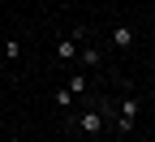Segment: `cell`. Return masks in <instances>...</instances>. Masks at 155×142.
Returning <instances> with one entry per match:
<instances>
[{"label":"cell","mask_w":155,"mask_h":142,"mask_svg":"<svg viewBox=\"0 0 155 142\" xmlns=\"http://www.w3.org/2000/svg\"><path fill=\"white\" fill-rule=\"evenodd\" d=\"M112 112H116V129H121V134H134V125H138V112H142V104H138V99H121V104H116Z\"/></svg>","instance_id":"cell-1"},{"label":"cell","mask_w":155,"mask_h":142,"mask_svg":"<svg viewBox=\"0 0 155 142\" xmlns=\"http://www.w3.org/2000/svg\"><path fill=\"white\" fill-rule=\"evenodd\" d=\"M82 39H86L82 30H73L69 39H61V43H56V56H61L65 65H69V60H78V48H82Z\"/></svg>","instance_id":"cell-2"},{"label":"cell","mask_w":155,"mask_h":142,"mask_svg":"<svg viewBox=\"0 0 155 142\" xmlns=\"http://www.w3.org/2000/svg\"><path fill=\"white\" fill-rule=\"evenodd\" d=\"M78 129H82V134H99V129H104V112H99V108L78 112Z\"/></svg>","instance_id":"cell-3"},{"label":"cell","mask_w":155,"mask_h":142,"mask_svg":"<svg viewBox=\"0 0 155 142\" xmlns=\"http://www.w3.org/2000/svg\"><path fill=\"white\" fill-rule=\"evenodd\" d=\"M78 65H86V69H95V65H104V52L95 48V43H82V48H78Z\"/></svg>","instance_id":"cell-4"},{"label":"cell","mask_w":155,"mask_h":142,"mask_svg":"<svg viewBox=\"0 0 155 142\" xmlns=\"http://www.w3.org/2000/svg\"><path fill=\"white\" fill-rule=\"evenodd\" d=\"M112 48H121V52L134 48V30H129L125 22H121V26H112Z\"/></svg>","instance_id":"cell-5"},{"label":"cell","mask_w":155,"mask_h":142,"mask_svg":"<svg viewBox=\"0 0 155 142\" xmlns=\"http://www.w3.org/2000/svg\"><path fill=\"white\" fill-rule=\"evenodd\" d=\"M65 91H69V95L78 99V95L86 91V78H82V73H69V86H65Z\"/></svg>","instance_id":"cell-6"},{"label":"cell","mask_w":155,"mask_h":142,"mask_svg":"<svg viewBox=\"0 0 155 142\" xmlns=\"http://www.w3.org/2000/svg\"><path fill=\"white\" fill-rule=\"evenodd\" d=\"M56 108H73V95L61 86V91H56Z\"/></svg>","instance_id":"cell-7"},{"label":"cell","mask_w":155,"mask_h":142,"mask_svg":"<svg viewBox=\"0 0 155 142\" xmlns=\"http://www.w3.org/2000/svg\"><path fill=\"white\" fill-rule=\"evenodd\" d=\"M5 56L17 60V56H22V43H17V39H9V43H5Z\"/></svg>","instance_id":"cell-8"},{"label":"cell","mask_w":155,"mask_h":142,"mask_svg":"<svg viewBox=\"0 0 155 142\" xmlns=\"http://www.w3.org/2000/svg\"><path fill=\"white\" fill-rule=\"evenodd\" d=\"M151 142H155V138H151Z\"/></svg>","instance_id":"cell-9"}]
</instances>
